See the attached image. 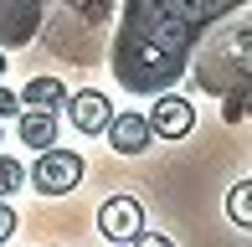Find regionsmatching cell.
<instances>
[{
  "instance_id": "1",
  "label": "cell",
  "mask_w": 252,
  "mask_h": 247,
  "mask_svg": "<svg viewBox=\"0 0 252 247\" xmlns=\"http://www.w3.org/2000/svg\"><path fill=\"white\" fill-rule=\"evenodd\" d=\"M237 0H124V31L113 41V72L129 93H165L186 72L190 47Z\"/></svg>"
},
{
  "instance_id": "2",
  "label": "cell",
  "mask_w": 252,
  "mask_h": 247,
  "mask_svg": "<svg viewBox=\"0 0 252 247\" xmlns=\"http://www.w3.org/2000/svg\"><path fill=\"white\" fill-rule=\"evenodd\" d=\"M52 5L77 10V31H98L103 21H108L113 0H0V41L26 47L31 36L52 31Z\"/></svg>"
},
{
  "instance_id": "3",
  "label": "cell",
  "mask_w": 252,
  "mask_h": 247,
  "mask_svg": "<svg viewBox=\"0 0 252 247\" xmlns=\"http://www.w3.org/2000/svg\"><path fill=\"white\" fill-rule=\"evenodd\" d=\"M31 185L41 196H67V190L83 185V154L72 150H41L36 165H31Z\"/></svg>"
},
{
  "instance_id": "4",
  "label": "cell",
  "mask_w": 252,
  "mask_h": 247,
  "mask_svg": "<svg viewBox=\"0 0 252 247\" xmlns=\"http://www.w3.org/2000/svg\"><path fill=\"white\" fill-rule=\"evenodd\" d=\"M98 232L108 242H134L144 232V206L134 196H113V201H103L98 206Z\"/></svg>"
},
{
  "instance_id": "5",
  "label": "cell",
  "mask_w": 252,
  "mask_h": 247,
  "mask_svg": "<svg viewBox=\"0 0 252 247\" xmlns=\"http://www.w3.org/2000/svg\"><path fill=\"white\" fill-rule=\"evenodd\" d=\"M144 119H150V134H159V139H186V134L196 129V108L180 93H159Z\"/></svg>"
},
{
  "instance_id": "6",
  "label": "cell",
  "mask_w": 252,
  "mask_h": 247,
  "mask_svg": "<svg viewBox=\"0 0 252 247\" xmlns=\"http://www.w3.org/2000/svg\"><path fill=\"white\" fill-rule=\"evenodd\" d=\"M67 119H72L83 134H108V124H113V103L98 93V88H88V93H72V98H67Z\"/></svg>"
},
{
  "instance_id": "7",
  "label": "cell",
  "mask_w": 252,
  "mask_h": 247,
  "mask_svg": "<svg viewBox=\"0 0 252 247\" xmlns=\"http://www.w3.org/2000/svg\"><path fill=\"white\" fill-rule=\"evenodd\" d=\"M150 119L144 114H113V124H108V144L119 154H139V150H150Z\"/></svg>"
},
{
  "instance_id": "8",
  "label": "cell",
  "mask_w": 252,
  "mask_h": 247,
  "mask_svg": "<svg viewBox=\"0 0 252 247\" xmlns=\"http://www.w3.org/2000/svg\"><path fill=\"white\" fill-rule=\"evenodd\" d=\"M16 98H21L26 114H57V108H67V88L57 83V77H31Z\"/></svg>"
},
{
  "instance_id": "9",
  "label": "cell",
  "mask_w": 252,
  "mask_h": 247,
  "mask_svg": "<svg viewBox=\"0 0 252 247\" xmlns=\"http://www.w3.org/2000/svg\"><path fill=\"white\" fill-rule=\"evenodd\" d=\"M16 134H21V144H31V150H57V114H21L16 124Z\"/></svg>"
},
{
  "instance_id": "10",
  "label": "cell",
  "mask_w": 252,
  "mask_h": 247,
  "mask_svg": "<svg viewBox=\"0 0 252 247\" xmlns=\"http://www.w3.org/2000/svg\"><path fill=\"white\" fill-rule=\"evenodd\" d=\"M226 216L252 232V181H237L232 190H226Z\"/></svg>"
},
{
  "instance_id": "11",
  "label": "cell",
  "mask_w": 252,
  "mask_h": 247,
  "mask_svg": "<svg viewBox=\"0 0 252 247\" xmlns=\"http://www.w3.org/2000/svg\"><path fill=\"white\" fill-rule=\"evenodd\" d=\"M21 181H26V170H21L10 154H0V201H10V196H16V185H21Z\"/></svg>"
},
{
  "instance_id": "12",
  "label": "cell",
  "mask_w": 252,
  "mask_h": 247,
  "mask_svg": "<svg viewBox=\"0 0 252 247\" xmlns=\"http://www.w3.org/2000/svg\"><path fill=\"white\" fill-rule=\"evenodd\" d=\"M10 232H16V206H10V201H0V247L10 242Z\"/></svg>"
},
{
  "instance_id": "13",
  "label": "cell",
  "mask_w": 252,
  "mask_h": 247,
  "mask_svg": "<svg viewBox=\"0 0 252 247\" xmlns=\"http://www.w3.org/2000/svg\"><path fill=\"white\" fill-rule=\"evenodd\" d=\"M10 114H21V98L10 88H0V119H10Z\"/></svg>"
},
{
  "instance_id": "14",
  "label": "cell",
  "mask_w": 252,
  "mask_h": 247,
  "mask_svg": "<svg viewBox=\"0 0 252 247\" xmlns=\"http://www.w3.org/2000/svg\"><path fill=\"white\" fill-rule=\"evenodd\" d=\"M134 247H175V242L159 237V232H139V237H134Z\"/></svg>"
},
{
  "instance_id": "15",
  "label": "cell",
  "mask_w": 252,
  "mask_h": 247,
  "mask_svg": "<svg viewBox=\"0 0 252 247\" xmlns=\"http://www.w3.org/2000/svg\"><path fill=\"white\" fill-rule=\"evenodd\" d=\"M0 72H5V52H0Z\"/></svg>"
},
{
  "instance_id": "16",
  "label": "cell",
  "mask_w": 252,
  "mask_h": 247,
  "mask_svg": "<svg viewBox=\"0 0 252 247\" xmlns=\"http://www.w3.org/2000/svg\"><path fill=\"white\" fill-rule=\"evenodd\" d=\"M0 139H5V124H0Z\"/></svg>"
}]
</instances>
